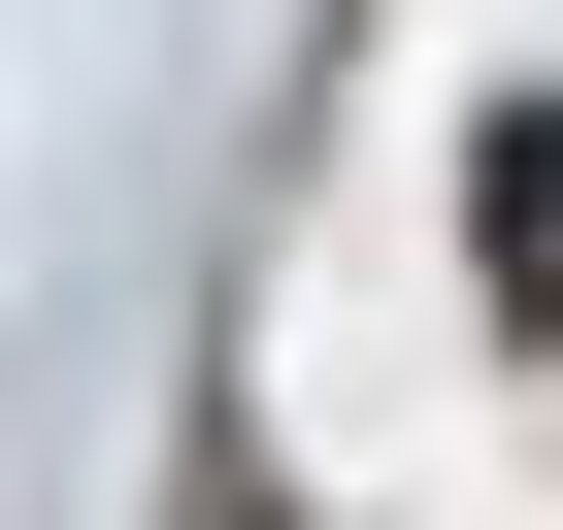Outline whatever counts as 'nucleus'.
Masks as SVG:
<instances>
[{"instance_id":"1","label":"nucleus","mask_w":563,"mask_h":530,"mask_svg":"<svg viewBox=\"0 0 563 530\" xmlns=\"http://www.w3.org/2000/svg\"><path fill=\"white\" fill-rule=\"evenodd\" d=\"M464 232H497V332H530V365H563V67H530V100H497V133H464Z\"/></svg>"}]
</instances>
